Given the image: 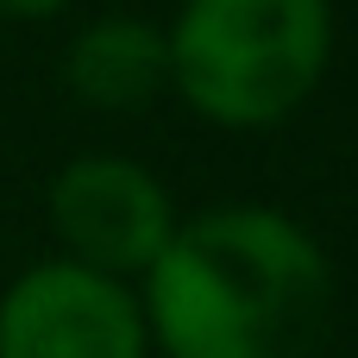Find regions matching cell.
Here are the masks:
<instances>
[{"label":"cell","instance_id":"cell-3","mask_svg":"<svg viewBox=\"0 0 358 358\" xmlns=\"http://www.w3.org/2000/svg\"><path fill=\"white\" fill-rule=\"evenodd\" d=\"M44 214H50V233L63 245L57 258L88 264V271L120 277V283H138L182 220L170 182L157 170H145L138 157H120V151L69 157L44 189Z\"/></svg>","mask_w":358,"mask_h":358},{"label":"cell","instance_id":"cell-5","mask_svg":"<svg viewBox=\"0 0 358 358\" xmlns=\"http://www.w3.org/2000/svg\"><path fill=\"white\" fill-rule=\"evenodd\" d=\"M63 88L88 113H145L157 94H170L164 25H151L138 13L88 19L63 50Z\"/></svg>","mask_w":358,"mask_h":358},{"label":"cell","instance_id":"cell-2","mask_svg":"<svg viewBox=\"0 0 358 358\" xmlns=\"http://www.w3.org/2000/svg\"><path fill=\"white\" fill-rule=\"evenodd\" d=\"M170 94L220 126L296 120L334 63V0H182L170 31Z\"/></svg>","mask_w":358,"mask_h":358},{"label":"cell","instance_id":"cell-4","mask_svg":"<svg viewBox=\"0 0 358 358\" xmlns=\"http://www.w3.org/2000/svg\"><path fill=\"white\" fill-rule=\"evenodd\" d=\"M0 358H151L138 283L69 258L25 264L0 289Z\"/></svg>","mask_w":358,"mask_h":358},{"label":"cell","instance_id":"cell-1","mask_svg":"<svg viewBox=\"0 0 358 358\" xmlns=\"http://www.w3.org/2000/svg\"><path fill=\"white\" fill-rule=\"evenodd\" d=\"M145 334L164 358H315L334 315L321 239L264 201L182 214L138 277Z\"/></svg>","mask_w":358,"mask_h":358},{"label":"cell","instance_id":"cell-6","mask_svg":"<svg viewBox=\"0 0 358 358\" xmlns=\"http://www.w3.org/2000/svg\"><path fill=\"white\" fill-rule=\"evenodd\" d=\"M57 13H69V0H0V19H19V25H44Z\"/></svg>","mask_w":358,"mask_h":358}]
</instances>
